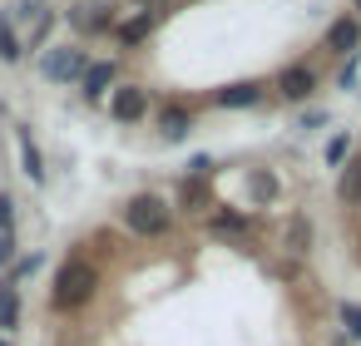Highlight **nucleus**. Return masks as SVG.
<instances>
[{"instance_id":"nucleus-23","label":"nucleus","mask_w":361,"mask_h":346,"mask_svg":"<svg viewBox=\"0 0 361 346\" xmlns=\"http://www.w3.org/2000/svg\"><path fill=\"white\" fill-rule=\"evenodd\" d=\"M16 257V233H6V237H0V267H6Z\"/></svg>"},{"instance_id":"nucleus-12","label":"nucleus","mask_w":361,"mask_h":346,"mask_svg":"<svg viewBox=\"0 0 361 346\" xmlns=\"http://www.w3.org/2000/svg\"><path fill=\"white\" fill-rule=\"evenodd\" d=\"M16 144H20V163H25L30 183H45V159H40V149H35L30 129H16Z\"/></svg>"},{"instance_id":"nucleus-10","label":"nucleus","mask_w":361,"mask_h":346,"mask_svg":"<svg viewBox=\"0 0 361 346\" xmlns=\"http://www.w3.org/2000/svg\"><path fill=\"white\" fill-rule=\"evenodd\" d=\"M188 129H193V114H188L183 104H164V109H159V134H164L169 144L188 139Z\"/></svg>"},{"instance_id":"nucleus-22","label":"nucleus","mask_w":361,"mask_h":346,"mask_svg":"<svg viewBox=\"0 0 361 346\" xmlns=\"http://www.w3.org/2000/svg\"><path fill=\"white\" fill-rule=\"evenodd\" d=\"M346 149H351V144H346V139L336 134V139L326 144V163H341V159H346Z\"/></svg>"},{"instance_id":"nucleus-15","label":"nucleus","mask_w":361,"mask_h":346,"mask_svg":"<svg viewBox=\"0 0 361 346\" xmlns=\"http://www.w3.org/2000/svg\"><path fill=\"white\" fill-rule=\"evenodd\" d=\"M16 321H20V287L6 282L0 287V326H16Z\"/></svg>"},{"instance_id":"nucleus-17","label":"nucleus","mask_w":361,"mask_h":346,"mask_svg":"<svg viewBox=\"0 0 361 346\" xmlns=\"http://www.w3.org/2000/svg\"><path fill=\"white\" fill-rule=\"evenodd\" d=\"M213 228H218V233H252V218H243V213H233V208H218V213H213Z\"/></svg>"},{"instance_id":"nucleus-25","label":"nucleus","mask_w":361,"mask_h":346,"mask_svg":"<svg viewBox=\"0 0 361 346\" xmlns=\"http://www.w3.org/2000/svg\"><path fill=\"white\" fill-rule=\"evenodd\" d=\"M356 11H361V0H356Z\"/></svg>"},{"instance_id":"nucleus-8","label":"nucleus","mask_w":361,"mask_h":346,"mask_svg":"<svg viewBox=\"0 0 361 346\" xmlns=\"http://www.w3.org/2000/svg\"><path fill=\"white\" fill-rule=\"evenodd\" d=\"M114 75H119V70H114L109 60H94V65L80 75V94H85V99H104L109 85H114Z\"/></svg>"},{"instance_id":"nucleus-24","label":"nucleus","mask_w":361,"mask_h":346,"mask_svg":"<svg viewBox=\"0 0 361 346\" xmlns=\"http://www.w3.org/2000/svg\"><path fill=\"white\" fill-rule=\"evenodd\" d=\"M0 346H11V341H6V336H0Z\"/></svg>"},{"instance_id":"nucleus-6","label":"nucleus","mask_w":361,"mask_h":346,"mask_svg":"<svg viewBox=\"0 0 361 346\" xmlns=\"http://www.w3.org/2000/svg\"><path fill=\"white\" fill-rule=\"evenodd\" d=\"M70 25H75L80 35H99V30H109V25H114V16H109L104 0H80V6L70 11Z\"/></svg>"},{"instance_id":"nucleus-21","label":"nucleus","mask_w":361,"mask_h":346,"mask_svg":"<svg viewBox=\"0 0 361 346\" xmlns=\"http://www.w3.org/2000/svg\"><path fill=\"white\" fill-rule=\"evenodd\" d=\"M6 233H16V203H11V193H0V237Z\"/></svg>"},{"instance_id":"nucleus-2","label":"nucleus","mask_w":361,"mask_h":346,"mask_svg":"<svg viewBox=\"0 0 361 346\" xmlns=\"http://www.w3.org/2000/svg\"><path fill=\"white\" fill-rule=\"evenodd\" d=\"M119 218H124V228L139 233V237H164L169 223H173V208H169V198H159V193H134Z\"/></svg>"},{"instance_id":"nucleus-16","label":"nucleus","mask_w":361,"mask_h":346,"mask_svg":"<svg viewBox=\"0 0 361 346\" xmlns=\"http://www.w3.org/2000/svg\"><path fill=\"white\" fill-rule=\"evenodd\" d=\"M20 55H25V50H20V35L11 30V20H6V16H0V60H6V65H16Z\"/></svg>"},{"instance_id":"nucleus-3","label":"nucleus","mask_w":361,"mask_h":346,"mask_svg":"<svg viewBox=\"0 0 361 346\" xmlns=\"http://www.w3.org/2000/svg\"><path fill=\"white\" fill-rule=\"evenodd\" d=\"M85 70H90V55H85L80 45H55V50H45V60H40V75L55 80V85H70V80H80Z\"/></svg>"},{"instance_id":"nucleus-5","label":"nucleus","mask_w":361,"mask_h":346,"mask_svg":"<svg viewBox=\"0 0 361 346\" xmlns=\"http://www.w3.org/2000/svg\"><path fill=\"white\" fill-rule=\"evenodd\" d=\"M109 114H114L119 124H134V119H144V114H149V94H144L139 85H119V89H114V99H109Z\"/></svg>"},{"instance_id":"nucleus-9","label":"nucleus","mask_w":361,"mask_h":346,"mask_svg":"<svg viewBox=\"0 0 361 346\" xmlns=\"http://www.w3.org/2000/svg\"><path fill=\"white\" fill-rule=\"evenodd\" d=\"M213 99H218V109H252V104H262V85H252V80H243V85H223Z\"/></svg>"},{"instance_id":"nucleus-18","label":"nucleus","mask_w":361,"mask_h":346,"mask_svg":"<svg viewBox=\"0 0 361 346\" xmlns=\"http://www.w3.org/2000/svg\"><path fill=\"white\" fill-rule=\"evenodd\" d=\"M287 247H292V252H307V247H312V223H307L302 213H297L292 228H287Z\"/></svg>"},{"instance_id":"nucleus-13","label":"nucleus","mask_w":361,"mask_h":346,"mask_svg":"<svg viewBox=\"0 0 361 346\" xmlns=\"http://www.w3.org/2000/svg\"><path fill=\"white\" fill-rule=\"evenodd\" d=\"M336 198L341 203H361V159H351L341 168V183H336Z\"/></svg>"},{"instance_id":"nucleus-1","label":"nucleus","mask_w":361,"mask_h":346,"mask_svg":"<svg viewBox=\"0 0 361 346\" xmlns=\"http://www.w3.org/2000/svg\"><path fill=\"white\" fill-rule=\"evenodd\" d=\"M94 287H99V272H94L90 262L70 257V262L55 272V282H50V302H55L60 311H80V307H90Z\"/></svg>"},{"instance_id":"nucleus-7","label":"nucleus","mask_w":361,"mask_h":346,"mask_svg":"<svg viewBox=\"0 0 361 346\" xmlns=\"http://www.w3.org/2000/svg\"><path fill=\"white\" fill-rule=\"evenodd\" d=\"M356 45H361V25H356L351 16H341V20L326 25V50H331V55H351Z\"/></svg>"},{"instance_id":"nucleus-19","label":"nucleus","mask_w":361,"mask_h":346,"mask_svg":"<svg viewBox=\"0 0 361 346\" xmlns=\"http://www.w3.org/2000/svg\"><path fill=\"white\" fill-rule=\"evenodd\" d=\"M252 193H257V203H272V198H277V178L257 168V173H252Z\"/></svg>"},{"instance_id":"nucleus-20","label":"nucleus","mask_w":361,"mask_h":346,"mask_svg":"<svg viewBox=\"0 0 361 346\" xmlns=\"http://www.w3.org/2000/svg\"><path fill=\"white\" fill-rule=\"evenodd\" d=\"M341 326H346V336L361 341V307L356 302H341Z\"/></svg>"},{"instance_id":"nucleus-11","label":"nucleus","mask_w":361,"mask_h":346,"mask_svg":"<svg viewBox=\"0 0 361 346\" xmlns=\"http://www.w3.org/2000/svg\"><path fill=\"white\" fill-rule=\"evenodd\" d=\"M159 20H164V11H139V16H129V20L119 25V40H124V45H144Z\"/></svg>"},{"instance_id":"nucleus-14","label":"nucleus","mask_w":361,"mask_h":346,"mask_svg":"<svg viewBox=\"0 0 361 346\" xmlns=\"http://www.w3.org/2000/svg\"><path fill=\"white\" fill-rule=\"evenodd\" d=\"M203 183H208V178H193V173L183 178V188H178V203H183L188 213H203V208H208V193H203Z\"/></svg>"},{"instance_id":"nucleus-4","label":"nucleus","mask_w":361,"mask_h":346,"mask_svg":"<svg viewBox=\"0 0 361 346\" xmlns=\"http://www.w3.org/2000/svg\"><path fill=\"white\" fill-rule=\"evenodd\" d=\"M312 89H317V70H312V65H292V70H282V75H277V94H282V99H292V104L312 99Z\"/></svg>"}]
</instances>
